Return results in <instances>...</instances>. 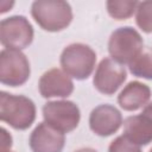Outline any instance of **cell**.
Segmentation results:
<instances>
[{
	"instance_id": "19",
	"label": "cell",
	"mask_w": 152,
	"mask_h": 152,
	"mask_svg": "<svg viewBox=\"0 0 152 152\" xmlns=\"http://www.w3.org/2000/svg\"><path fill=\"white\" fill-rule=\"evenodd\" d=\"M13 5H14V2H13V1H11V2H10V1H5V0H4V1H1V2H0V6H1L0 12H1V13L7 12L8 10H11V8H12V6H13Z\"/></svg>"
},
{
	"instance_id": "17",
	"label": "cell",
	"mask_w": 152,
	"mask_h": 152,
	"mask_svg": "<svg viewBox=\"0 0 152 152\" xmlns=\"http://www.w3.org/2000/svg\"><path fill=\"white\" fill-rule=\"evenodd\" d=\"M108 152H141V148L139 145L132 142L122 134L110 142Z\"/></svg>"
},
{
	"instance_id": "21",
	"label": "cell",
	"mask_w": 152,
	"mask_h": 152,
	"mask_svg": "<svg viewBox=\"0 0 152 152\" xmlns=\"http://www.w3.org/2000/svg\"><path fill=\"white\" fill-rule=\"evenodd\" d=\"M74 152H97V151L91 148V147H82V148H78V150H76Z\"/></svg>"
},
{
	"instance_id": "8",
	"label": "cell",
	"mask_w": 152,
	"mask_h": 152,
	"mask_svg": "<svg viewBox=\"0 0 152 152\" xmlns=\"http://www.w3.org/2000/svg\"><path fill=\"white\" fill-rule=\"evenodd\" d=\"M127 72L122 64L113 58H103L94 74L93 84L103 95H113L126 81Z\"/></svg>"
},
{
	"instance_id": "4",
	"label": "cell",
	"mask_w": 152,
	"mask_h": 152,
	"mask_svg": "<svg viewBox=\"0 0 152 152\" xmlns=\"http://www.w3.org/2000/svg\"><path fill=\"white\" fill-rule=\"evenodd\" d=\"M142 37L135 28L122 26L112 32L108 40V52L118 63L129 64L142 50Z\"/></svg>"
},
{
	"instance_id": "16",
	"label": "cell",
	"mask_w": 152,
	"mask_h": 152,
	"mask_svg": "<svg viewBox=\"0 0 152 152\" xmlns=\"http://www.w3.org/2000/svg\"><path fill=\"white\" fill-rule=\"evenodd\" d=\"M135 23L145 33H152V0L140 1L135 11Z\"/></svg>"
},
{
	"instance_id": "1",
	"label": "cell",
	"mask_w": 152,
	"mask_h": 152,
	"mask_svg": "<svg viewBox=\"0 0 152 152\" xmlns=\"http://www.w3.org/2000/svg\"><path fill=\"white\" fill-rule=\"evenodd\" d=\"M31 15L34 21L48 32H59L72 20L69 2L62 0H37L32 2Z\"/></svg>"
},
{
	"instance_id": "2",
	"label": "cell",
	"mask_w": 152,
	"mask_h": 152,
	"mask_svg": "<svg viewBox=\"0 0 152 152\" xmlns=\"http://www.w3.org/2000/svg\"><path fill=\"white\" fill-rule=\"evenodd\" d=\"M0 119L14 129H27L36 119L33 101L24 95L0 93Z\"/></svg>"
},
{
	"instance_id": "6",
	"label": "cell",
	"mask_w": 152,
	"mask_h": 152,
	"mask_svg": "<svg viewBox=\"0 0 152 152\" xmlns=\"http://www.w3.org/2000/svg\"><path fill=\"white\" fill-rule=\"evenodd\" d=\"M43 118L53 128L62 133H69L78 126L81 113L78 106L72 101H49L43 106Z\"/></svg>"
},
{
	"instance_id": "7",
	"label": "cell",
	"mask_w": 152,
	"mask_h": 152,
	"mask_svg": "<svg viewBox=\"0 0 152 152\" xmlns=\"http://www.w3.org/2000/svg\"><path fill=\"white\" fill-rule=\"evenodd\" d=\"M33 36V27L24 15H12L0 23V42L5 49H26Z\"/></svg>"
},
{
	"instance_id": "9",
	"label": "cell",
	"mask_w": 152,
	"mask_h": 152,
	"mask_svg": "<svg viewBox=\"0 0 152 152\" xmlns=\"http://www.w3.org/2000/svg\"><path fill=\"white\" fill-rule=\"evenodd\" d=\"M124 124L120 110L112 104H100L89 115V127L99 137H109Z\"/></svg>"
},
{
	"instance_id": "22",
	"label": "cell",
	"mask_w": 152,
	"mask_h": 152,
	"mask_svg": "<svg viewBox=\"0 0 152 152\" xmlns=\"http://www.w3.org/2000/svg\"><path fill=\"white\" fill-rule=\"evenodd\" d=\"M0 152H12L11 150H0Z\"/></svg>"
},
{
	"instance_id": "18",
	"label": "cell",
	"mask_w": 152,
	"mask_h": 152,
	"mask_svg": "<svg viewBox=\"0 0 152 152\" xmlns=\"http://www.w3.org/2000/svg\"><path fill=\"white\" fill-rule=\"evenodd\" d=\"M0 145H1L0 150H11L12 147V137L4 127L1 128V144Z\"/></svg>"
},
{
	"instance_id": "20",
	"label": "cell",
	"mask_w": 152,
	"mask_h": 152,
	"mask_svg": "<svg viewBox=\"0 0 152 152\" xmlns=\"http://www.w3.org/2000/svg\"><path fill=\"white\" fill-rule=\"evenodd\" d=\"M141 113L145 114L146 116H148V118L152 120V102H148V103L144 107V109H142Z\"/></svg>"
},
{
	"instance_id": "12",
	"label": "cell",
	"mask_w": 152,
	"mask_h": 152,
	"mask_svg": "<svg viewBox=\"0 0 152 152\" xmlns=\"http://www.w3.org/2000/svg\"><path fill=\"white\" fill-rule=\"evenodd\" d=\"M151 99V89L148 86L139 82L132 81L118 95V103L124 110L133 112L141 107H145Z\"/></svg>"
},
{
	"instance_id": "23",
	"label": "cell",
	"mask_w": 152,
	"mask_h": 152,
	"mask_svg": "<svg viewBox=\"0 0 152 152\" xmlns=\"http://www.w3.org/2000/svg\"><path fill=\"white\" fill-rule=\"evenodd\" d=\"M150 152H152V148H151V150H150Z\"/></svg>"
},
{
	"instance_id": "11",
	"label": "cell",
	"mask_w": 152,
	"mask_h": 152,
	"mask_svg": "<svg viewBox=\"0 0 152 152\" xmlns=\"http://www.w3.org/2000/svg\"><path fill=\"white\" fill-rule=\"evenodd\" d=\"M38 89L40 95L45 99L68 97L74 91V82L63 70L53 68L40 76Z\"/></svg>"
},
{
	"instance_id": "10",
	"label": "cell",
	"mask_w": 152,
	"mask_h": 152,
	"mask_svg": "<svg viewBox=\"0 0 152 152\" xmlns=\"http://www.w3.org/2000/svg\"><path fill=\"white\" fill-rule=\"evenodd\" d=\"M28 144L32 152H62L65 145V135L44 121L34 127Z\"/></svg>"
},
{
	"instance_id": "13",
	"label": "cell",
	"mask_w": 152,
	"mask_h": 152,
	"mask_svg": "<svg viewBox=\"0 0 152 152\" xmlns=\"http://www.w3.org/2000/svg\"><path fill=\"white\" fill-rule=\"evenodd\" d=\"M124 135L139 146L148 145L152 142V120L142 113L128 116L124 121Z\"/></svg>"
},
{
	"instance_id": "3",
	"label": "cell",
	"mask_w": 152,
	"mask_h": 152,
	"mask_svg": "<svg viewBox=\"0 0 152 152\" xmlns=\"http://www.w3.org/2000/svg\"><path fill=\"white\" fill-rule=\"evenodd\" d=\"M62 70L76 80H87L95 69L96 53L86 44L72 43L65 46L61 53Z\"/></svg>"
},
{
	"instance_id": "5",
	"label": "cell",
	"mask_w": 152,
	"mask_h": 152,
	"mask_svg": "<svg viewBox=\"0 0 152 152\" xmlns=\"http://www.w3.org/2000/svg\"><path fill=\"white\" fill-rule=\"evenodd\" d=\"M31 74L30 62L21 50L4 49L0 52V81L5 86L19 87Z\"/></svg>"
},
{
	"instance_id": "15",
	"label": "cell",
	"mask_w": 152,
	"mask_h": 152,
	"mask_svg": "<svg viewBox=\"0 0 152 152\" xmlns=\"http://www.w3.org/2000/svg\"><path fill=\"white\" fill-rule=\"evenodd\" d=\"M139 1L132 0H109L107 1V11L108 14L116 20H126L133 15L137 11Z\"/></svg>"
},
{
	"instance_id": "14",
	"label": "cell",
	"mask_w": 152,
	"mask_h": 152,
	"mask_svg": "<svg viewBox=\"0 0 152 152\" xmlns=\"http://www.w3.org/2000/svg\"><path fill=\"white\" fill-rule=\"evenodd\" d=\"M128 69L133 76L152 80V48H142L128 64Z\"/></svg>"
}]
</instances>
